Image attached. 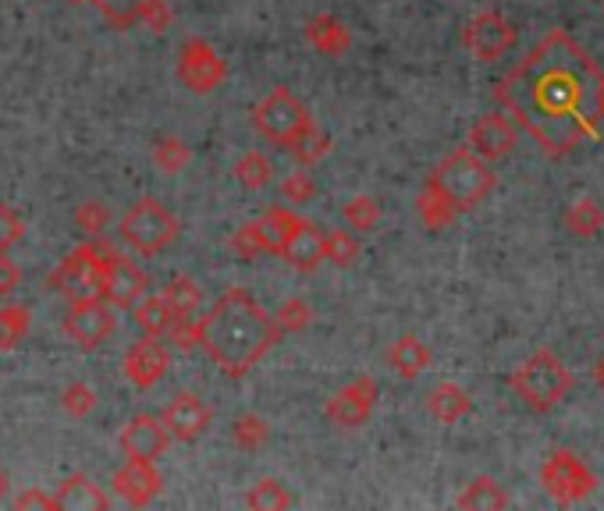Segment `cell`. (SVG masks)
I'll return each instance as SVG.
<instances>
[{
    "instance_id": "6da1fadb",
    "label": "cell",
    "mask_w": 604,
    "mask_h": 511,
    "mask_svg": "<svg viewBox=\"0 0 604 511\" xmlns=\"http://www.w3.org/2000/svg\"><path fill=\"white\" fill-rule=\"evenodd\" d=\"M495 100L548 156L601 139L604 72L565 29H551L495 86Z\"/></svg>"
},
{
    "instance_id": "7a4b0ae2",
    "label": "cell",
    "mask_w": 604,
    "mask_h": 511,
    "mask_svg": "<svg viewBox=\"0 0 604 511\" xmlns=\"http://www.w3.org/2000/svg\"><path fill=\"white\" fill-rule=\"evenodd\" d=\"M278 338L281 330L274 316L246 287H228L211 306V313L199 319V345L217 370L228 377H246L257 370Z\"/></svg>"
},
{
    "instance_id": "3957f363",
    "label": "cell",
    "mask_w": 604,
    "mask_h": 511,
    "mask_svg": "<svg viewBox=\"0 0 604 511\" xmlns=\"http://www.w3.org/2000/svg\"><path fill=\"white\" fill-rule=\"evenodd\" d=\"M508 383H513V391L519 394L522 405H527L530 412H537V415H544L551 409H559L569 398L572 373H569V366L554 356V351L537 348L527 362L516 366V373Z\"/></svg>"
},
{
    "instance_id": "277c9868",
    "label": "cell",
    "mask_w": 604,
    "mask_h": 511,
    "mask_svg": "<svg viewBox=\"0 0 604 511\" xmlns=\"http://www.w3.org/2000/svg\"><path fill=\"white\" fill-rule=\"evenodd\" d=\"M431 185H438L459 214L481 206L498 185V174L490 171L487 160H481L473 150H455L441 160L431 174Z\"/></svg>"
},
{
    "instance_id": "5b68a950",
    "label": "cell",
    "mask_w": 604,
    "mask_h": 511,
    "mask_svg": "<svg viewBox=\"0 0 604 511\" xmlns=\"http://www.w3.org/2000/svg\"><path fill=\"white\" fill-rule=\"evenodd\" d=\"M121 242L139 256H161L179 238V217L161 199H139L121 217Z\"/></svg>"
},
{
    "instance_id": "8992f818",
    "label": "cell",
    "mask_w": 604,
    "mask_h": 511,
    "mask_svg": "<svg viewBox=\"0 0 604 511\" xmlns=\"http://www.w3.org/2000/svg\"><path fill=\"white\" fill-rule=\"evenodd\" d=\"M252 124H257V132L270 142H278V146H289V142L302 132V128H310L313 118H310V107L299 100L292 89H270L263 100L252 110Z\"/></svg>"
},
{
    "instance_id": "52a82bcc",
    "label": "cell",
    "mask_w": 604,
    "mask_h": 511,
    "mask_svg": "<svg viewBox=\"0 0 604 511\" xmlns=\"http://www.w3.org/2000/svg\"><path fill=\"white\" fill-rule=\"evenodd\" d=\"M540 487L559 504H580L597 490V476L583 466V458L576 452L559 447V452H551L544 466H540Z\"/></svg>"
},
{
    "instance_id": "ba28073f",
    "label": "cell",
    "mask_w": 604,
    "mask_h": 511,
    "mask_svg": "<svg viewBox=\"0 0 604 511\" xmlns=\"http://www.w3.org/2000/svg\"><path fill=\"white\" fill-rule=\"evenodd\" d=\"M51 284L68 302H97V298H104L100 246H93V238H89L86 246L72 249L65 260H61V267L54 270Z\"/></svg>"
},
{
    "instance_id": "9c48e42d",
    "label": "cell",
    "mask_w": 604,
    "mask_h": 511,
    "mask_svg": "<svg viewBox=\"0 0 604 511\" xmlns=\"http://www.w3.org/2000/svg\"><path fill=\"white\" fill-rule=\"evenodd\" d=\"M174 68H179V78H182V83H185L188 89H193V93H199V96L214 93V89L228 78V64H225V57H220V54L214 51V43H206V40H199V36H193V40H185V43H182V51H179V61H174Z\"/></svg>"
},
{
    "instance_id": "30bf717a",
    "label": "cell",
    "mask_w": 604,
    "mask_h": 511,
    "mask_svg": "<svg viewBox=\"0 0 604 511\" xmlns=\"http://www.w3.org/2000/svg\"><path fill=\"white\" fill-rule=\"evenodd\" d=\"M516 40H519V32H516V25L508 22L501 11H484V14H476V19H473V22L466 25V32H463L466 51H470L476 61H484V64L501 61V57L516 46Z\"/></svg>"
},
{
    "instance_id": "8fae6325",
    "label": "cell",
    "mask_w": 604,
    "mask_h": 511,
    "mask_svg": "<svg viewBox=\"0 0 604 511\" xmlns=\"http://www.w3.org/2000/svg\"><path fill=\"white\" fill-rule=\"evenodd\" d=\"M100 270H104V302H110V306L132 309L139 298H147L150 281L132 260L100 246Z\"/></svg>"
},
{
    "instance_id": "7c38bea8",
    "label": "cell",
    "mask_w": 604,
    "mask_h": 511,
    "mask_svg": "<svg viewBox=\"0 0 604 511\" xmlns=\"http://www.w3.org/2000/svg\"><path fill=\"white\" fill-rule=\"evenodd\" d=\"M161 423H164V430H168V437H171V441L196 444V441L206 434V430H211V423H214V409L206 405L199 394L182 391V394H174L171 402L164 405Z\"/></svg>"
},
{
    "instance_id": "4fadbf2b",
    "label": "cell",
    "mask_w": 604,
    "mask_h": 511,
    "mask_svg": "<svg viewBox=\"0 0 604 511\" xmlns=\"http://www.w3.org/2000/svg\"><path fill=\"white\" fill-rule=\"evenodd\" d=\"M65 334L78 345V348H100L110 334H115V313L104 298L97 302H68L65 313Z\"/></svg>"
},
{
    "instance_id": "5bb4252c",
    "label": "cell",
    "mask_w": 604,
    "mask_h": 511,
    "mask_svg": "<svg viewBox=\"0 0 604 511\" xmlns=\"http://www.w3.org/2000/svg\"><path fill=\"white\" fill-rule=\"evenodd\" d=\"M377 398H380L377 380L374 377H356L353 383H345V388L327 402V420L335 426H342V430H356L374 415Z\"/></svg>"
},
{
    "instance_id": "9a60e30c",
    "label": "cell",
    "mask_w": 604,
    "mask_h": 511,
    "mask_svg": "<svg viewBox=\"0 0 604 511\" xmlns=\"http://www.w3.org/2000/svg\"><path fill=\"white\" fill-rule=\"evenodd\" d=\"M125 377H129L132 388L139 391H153L157 383L168 377L171 366V351L161 345V338H142L129 351H125Z\"/></svg>"
},
{
    "instance_id": "2e32d148",
    "label": "cell",
    "mask_w": 604,
    "mask_h": 511,
    "mask_svg": "<svg viewBox=\"0 0 604 511\" xmlns=\"http://www.w3.org/2000/svg\"><path fill=\"white\" fill-rule=\"evenodd\" d=\"M118 444H121V452L129 455V458L157 461V458H161V455L168 452L171 437H168V430H164V423H161V415L139 412V415H132L129 423H125Z\"/></svg>"
},
{
    "instance_id": "e0dca14e",
    "label": "cell",
    "mask_w": 604,
    "mask_h": 511,
    "mask_svg": "<svg viewBox=\"0 0 604 511\" xmlns=\"http://www.w3.org/2000/svg\"><path fill=\"white\" fill-rule=\"evenodd\" d=\"M481 160L495 164V160H505L516 150V124L508 121V115H484L476 118V124L470 128V146Z\"/></svg>"
},
{
    "instance_id": "ac0fdd59",
    "label": "cell",
    "mask_w": 604,
    "mask_h": 511,
    "mask_svg": "<svg viewBox=\"0 0 604 511\" xmlns=\"http://www.w3.org/2000/svg\"><path fill=\"white\" fill-rule=\"evenodd\" d=\"M115 490H118V498H125L132 508H142L164 490V476L157 472L153 461L129 458V466H121L115 472Z\"/></svg>"
},
{
    "instance_id": "d6986e66",
    "label": "cell",
    "mask_w": 604,
    "mask_h": 511,
    "mask_svg": "<svg viewBox=\"0 0 604 511\" xmlns=\"http://www.w3.org/2000/svg\"><path fill=\"white\" fill-rule=\"evenodd\" d=\"M281 260H289V267L302 270V274L316 270L324 263V228H316L313 220H299V228L281 249Z\"/></svg>"
},
{
    "instance_id": "ffe728a7",
    "label": "cell",
    "mask_w": 604,
    "mask_h": 511,
    "mask_svg": "<svg viewBox=\"0 0 604 511\" xmlns=\"http://www.w3.org/2000/svg\"><path fill=\"white\" fill-rule=\"evenodd\" d=\"M54 501H57V508H68V511H107L110 508V498L86 472H72L68 479H61Z\"/></svg>"
},
{
    "instance_id": "44dd1931",
    "label": "cell",
    "mask_w": 604,
    "mask_h": 511,
    "mask_svg": "<svg viewBox=\"0 0 604 511\" xmlns=\"http://www.w3.org/2000/svg\"><path fill=\"white\" fill-rule=\"evenodd\" d=\"M431 362H434L431 348H427L417 334H402V338L388 348V366L406 380H417L420 373H427V366Z\"/></svg>"
},
{
    "instance_id": "7402d4cb",
    "label": "cell",
    "mask_w": 604,
    "mask_h": 511,
    "mask_svg": "<svg viewBox=\"0 0 604 511\" xmlns=\"http://www.w3.org/2000/svg\"><path fill=\"white\" fill-rule=\"evenodd\" d=\"M427 412L434 415L438 423H444V426H452V423H459V420H466V415L473 412V398L459 388V383H438V388L427 394Z\"/></svg>"
},
{
    "instance_id": "603a6c76",
    "label": "cell",
    "mask_w": 604,
    "mask_h": 511,
    "mask_svg": "<svg viewBox=\"0 0 604 511\" xmlns=\"http://www.w3.org/2000/svg\"><path fill=\"white\" fill-rule=\"evenodd\" d=\"M306 40L310 46H316L321 54L327 57H342L348 46H353V32H348V25L342 19H335V14H321V19H313L306 25Z\"/></svg>"
},
{
    "instance_id": "cb8c5ba5",
    "label": "cell",
    "mask_w": 604,
    "mask_h": 511,
    "mask_svg": "<svg viewBox=\"0 0 604 511\" xmlns=\"http://www.w3.org/2000/svg\"><path fill=\"white\" fill-rule=\"evenodd\" d=\"M459 508H473V511H498V508H508V493L498 479L490 476H476L466 483V490L459 493Z\"/></svg>"
},
{
    "instance_id": "d4e9b609",
    "label": "cell",
    "mask_w": 604,
    "mask_h": 511,
    "mask_svg": "<svg viewBox=\"0 0 604 511\" xmlns=\"http://www.w3.org/2000/svg\"><path fill=\"white\" fill-rule=\"evenodd\" d=\"M161 298L168 302V309H171L174 319H196V313L203 306V287L193 278L182 274V278H171L168 281Z\"/></svg>"
},
{
    "instance_id": "484cf974",
    "label": "cell",
    "mask_w": 604,
    "mask_h": 511,
    "mask_svg": "<svg viewBox=\"0 0 604 511\" xmlns=\"http://www.w3.org/2000/svg\"><path fill=\"white\" fill-rule=\"evenodd\" d=\"M299 220H302V217H295V214L289 210V206H270V210L257 220V228H260V235H263L267 252L281 256L284 242H289L292 231L299 228Z\"/></svg>"
},
{
    "instance_id": "4316f807",
    "label": "cell",
    "mask_w": 604,
    "mask_h": 511,
    "mask_svg": "<svg viewBox=\"0 0 604 511\" xmlns=\"http://www.w3.org/2000/svg\"><path fill=\"white\" fill-rule=\"evenodd\" d=\"M417 214H420V220H423V228L427 231H444L449 224L459 217V210L449 203V196L438 188V185H431L427 182V188L420 192V199H417Z\"/></svg>"
},
{
    "instance_id": "83f0119b",
    "label": "cell",
    "mask_w": 604,
    "mask_h": 511,
    "mask_svg": "<svg viewBox=\"0 0 604 511\" xmlns=\"http://www.w3.org/2000/svg\"><path fill=\"white\" fill-rule=\"evenodd\" d=\"M132 319H136V327L147 334V338H164V334L171 330L174 324V316L168 309V302L157 295V298H139L136 306H132Z\"/></svg>"
},
{
    "instance_id": "f1b7e54d",
    "label": "cell",
    "mask_w": 604,
    "mask_h": 511,
    "mask_svg": "<svg viewBox=\"0 0 604 511\" xmlns=\"http://www.w3.org/2000/svg\"><path fill=\"white\" fill-rule=\"evenodd\" d=\"M562 220H565V231H569V235H576V238H594V235H601V228H604V210L597 206V199L580 196V199L565 210Z\"/></svg>"
},
{
    "instance_id": "f546056e",
    "label": "cell",
    "mask_w": 604,
    "mask_h": 511,
    "mask_svg": "<svg viewBox=\"0 0 604 511\" xmlns=\"http://www.w3.org/2000/svg\"><path fill=\"white\" fill-rule=\"evenodd\" d=\"M289 150H292V156L299 160L302 167H313V164H321V160L331 153V135L324 132V128L310 124V128H302V132L289 142Z\"/></svg>"
},
{
    "instance_id": "4dcf8cb0",
    "label": "cell",
    "mask_w": 604,
    "mask_h": 511,
    "mask_svg": "<svg viewBox=\"0 0 604 511\" xmlns=\"http://www.w3.org/2000/svg\"><path fill=\"white\" fill-rule=\"evenodd\" d=\"M235 178H238V185H242V188L260 192V188H267L270 182H274V164H270L267 153L252 150V153H246L235 164Z\"/></svg>"
},
{
    "instance_id": "1f68e13d",
    "label": "cell",
    "mask_w": 604,
    "mask_h": 511,
    "mask_svg": "<svg viewBox=\"0 0 604 511\" xmlns=\"http://www.w3.org/2000/svg\"><path fill=\"white\" fill-rule=\"evenodd\" d=\"M29 327H33V316L25 306H0V351L19 348Z\"/></svg>"
},
{
    "instance_id": "d6a6232c",
    "label": "cell",
    "mask_w": 604,
    "mask_h": 511,
    "mask_svg": "<svg viewBox=\"0 0 604 511\" xmlns=\"http://www.w3.org/2000/svg\"><path fill=\"white\" fill-rule=\"evenodd\" d=\"M89 4L97 8L115 29H132V25H139L150 0H89Z\"/></svg>"
},
{
    "instance_id": "836d02e7",
    "label": "cell",
    "mask_w": 604,
    "mask_h": 511,
    "mask_svg": "<svg viewBox=\"0 0 604 511\" xmlns=\"http://www.w3.org/2000/svg\"><path fill=\"white\" fill-rule=\"evenodd\" d=\"M246 508H260V511H284L292 508V493L284 490L278 479H260L252 483L246 493Z\"/></svg>"
},
{
    "instance_id": "e575fe53",
    "label": "cell",
    "mask_w": 604,
    "mask_h": 511,
    "mask_svg": "<svg viewBox=\"0 0 604 511\" xmlns=\"http://www.w3.org/2000/svg\"><path fill=\"white\" fill-rule=\"evenodd\" d=\"M153 160H157V167H161L164 174H182L188 164H193V150H188L182 139L164 135L153 146Z\"/></svg>"
},
{
    "instance_id": "d590c367",
    "label": "cell",
    "mask_w": 604,
    "mask_h": 511,
    "mask_svg": "<svg viewBox=\"0 0 604 511\" xmlns=\"http://www.w3.org/2000/svg\"><path fill=\"white\" fill-rule=\"evenodd\" d=\"M324 260L335 267H353L359 260V238L348 231H324Z\"/></svg>"
},
{
    "instance_id": "8d00e7d4",
    "label": "cell",
    "mask_w": 604,
    "mask_h": 511,
    "mask_svg": "<svg viewBox=\"0 0 604 511\" xmlns=\"http://www.w3.org/2000/svg\"><path fill=\"white\" fill-rule=\"evenodd\" d=\"M231 437H235L238 447H242V452H260V447L267 444V423L260 420L257 412H246V415H238L235 420Z\"/></svg>"
},
{
    "instance_id": "74e56055",
    "label": "cell",
    "mask_w": 604,
    "mask_h": 511,
    "mask_svg": "<svg viewBox=\"0 0 604 511\" xmlns=\"http://www.w3.org/2000/svg\"><path fill=\"white\" fill-rule=\"evenodd\" d=\"M345 224L348 228H356V231H374L377 228V220H380V203L374 196H356V199H348L345 203Z\"/></svg>"
},
{
    "instance_id": "f35d334b",
    "label": "cell",
    "mask_w": 604,
    "mask_h": 511,
    "mask_svg": "<svg viewBox=\"0 0 604 511\" xmlns=\"http://www.w3.org/2000/svg\"><path fill=\"white\" fill-rule=\"evenodd\" d=\"M310 319H313L310 302L289 298V302H284V306L278 309L274 324H278V330H281V334H299V330H306V327H310Z\"/></svg>"
},
{
    "instance_id": "ab89813d",
    "label": "cell",
    "mask_w": 604,
    "mask_h": 511,
    "mask_svg": "<svg viewBox=\"0 0 604 511\" xmlns=\"http://www.w3.org/2000/svg\"><path fill=\"white\" fill-rule=\"evenodd\" d=\"M61 409L75 420H83L93 409H97V391L89 388V383H68L65 391H61Z\"/></svg>"
},
{
    "instance_id": "60d3db41",
    "label": "cell",
    "mask_w": 604,
    "mask_h": 511,
    "mask_svg": "<svg viewBox=\"0 0 604 511\" xmlns=\"http://www.w3.org/2000/svg\"><path fill=\"white\" fill-rule=\"evenodd\" d=\"M107 220H110V210H107L104 203H97V199H89V203H83L75 210V228L83 231V235H89V238H100L104 228H107Z\"/></svg>"
},
{
    "instance_id": "b9f144b4",
    "label": "cell",
    "mask_w": 604,
    "mask_h": 511,
    "mask_svg": "<svg viewBox=\"0 0 604 511\" xmlns=\"http://www.w3.org/2000/svg\"><path fill=\"white\" fill-rule=\"evenodd\" d=\"M25 238V220L14 206L0 203V252H11Z\"/></svg>"
},
{
    "instance_id": "7bdbcfd3",
    "label": "cell",
    "mask_w": 604,
    "mask_h": 511,
    "mask_svg": "<svg viewBox=\"0 0 604 511\" xmlns=\"http://www.w3.org/2000/svg\"><path fill=\"white\" fill-rule=\"evenodd\" d=\"M231 249H235L238 256H242V260H257L260 252H267L263 235H260V228H257V220H252V224H242V228L235 231Z\"/></svg>"
},
{
    "instance_id": "ee69618b",
    "label": "cell",
    "mask_w": 604,
    "mask_h": 511,
    "mask_svg": "<svg viewBox=\"0 0 604 511\" xmlns=\"http://www.w3.org/2000/svg\"><path fill=\"white\" fill-rule=\"evenodd\" d=\"M281 196L289 199V203H310V199L316 196V182H313V174H306V171L289 174V178L281 182Z\"/></svg>"
},
{
    "instance_id": "f6af8a7d",
    "label": "cell",
    "mask_w": 604,
    "mask_h": 511,
    "mask_svg": "<svg viewBox=\"0 0 604 511\" xmlns=\"http://www.w3.org/2000/svg\"><path fill=\"white\" fill-rule=\"evenodd\" d=\"M139 25H147L153 32H164L171 25V8H168V0H150L147 11H142V19Z\"/></svg>"
},
{
    "instance_id": "bcb514c9",
    "label": "cell",
    "mask_w": 604,
    "mask_h": 511,
    "mask_svg": "<svg viewBox=\"0 0 604 511\" xmlns=\"http://www.w3.org/2000/svg\"><path fill=\"white\" fill-rule=\"evenodd\" d=\"M19 284H22V267L8 252H0V298H8Z\"/></svg>"
},
{
    "instance_id": "7dc6e473",
    "label": "cell",
    "mask_w": 604,
    "mask_h": 511,
    "mask_svg": "<svg viewBox=\"0 0 604 511\" xmlns=\"http://www.w3.org/2000/svg\"><path fill=\"white\" fill-rule=\"evenodd\" d=\"M14 508H43V511H54L57 501L51 498V493H40V490H25L14 498Z\"/></svg>"
},
{
    "instance_id": "c3c4849f",
    "label": "cell",
    "mask_w": 604,
    "mask_h": 511,
    "mask_svg": "<svg viewBox=\"0 0 604 511\" xmlns=\"http://www.w3.org/2000/svg\"><path fill=\"white\" fill-rule=\"evenodd\" d=\"M591 373H594V383L604 391V356H597V359H594V370H591Z\"/></svg>"
},
{
    "instance_id": "681fc988",
    "label": "cell",
    "mask_w": 604,
    "mask_h": 511,
    "mask_svg": "<svg viewBox=\"0 0 604 511\" xmlns=\"http://www.w3.org/2000/svg\"><path fill=\"white\" fill-rule=\"evenodd\" d=\"M4 493H8V472L0 469V498H4Z\"/></svg>"
},
{
    "instance_id": "f907efd6",
    "label": "cell",
    "mask_w": 604,
    "mask_h": 511,
    "mask_svg": "<svg viewBox=\"0 0 604 511\" xmlns=\"http://www.w3.org/2000/svg\"><path fill=\"white\" fill-rule=\"evenodd\" d=\"M75 4H86V0H75Z\"/></svg>"
}]
</instances>
